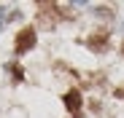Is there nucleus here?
Wrapping results in <instances>:
<instances>
[{
	"label": "nucleus",
	"mask_w": 124,
	"mask_h": 118,
	"mask_svg": "<svg viewBox=\"0 0 124 118\" xmlns=\"http://www.w3.org/2000/svg\"><path fill=\"white\" fill-rule=\"evenodd\" d=\"M38 19H40V22H43V27L46 30H51L54 27V22H57V19H70L73 13L70 11H65V8H62V6H57V3H38Z\"/></svg>",
	"instance_id": "f257e3e1"
},
{
	"label": "nucleus",
	"mask_w": 124,
	"mask_h": 118,
	"mask_svg": "<svg viewBox=\"0 0 124 118\" xmlns=\"http://www.w3.org/2000/svg\"><path fill=\"white\" fill-rule=\"evenodd\" d=\"M35 48V30L32 27H22L16 32V40H14V51L16 54H27Z\"/></svg>",
	"instance_id": "f03ea898"
},
{
	"label": "nucleus",
	"mask_w": 124,
	"mask_h": 118,
	"mask_svg": "<svg viewBox=\"0 0 124 118\" xmlns=\"http://www.w3.org/2000/svg\"><path fill=\"white\" fill-rule=\"evenodd\" d=\"M84 43H86V48H92L94 54H102V51H108L111 35H108V30H100V32H94V35H89Z\"/></svg>",
	"instance_id": "7ed1b4c3"
},
{
	"label": "nucleus",
	"mask_w": 124,
	"mask_h": 118,
	"mask_svg": "<svg viewBox=\"0 0 124 118\" xmlns=\"http://www.w3.org/2000/svg\"><path fill=\"white\" fill-rule=\"evenodd\" d=\"M62 99H65V107L76 115V118H81L78 113H81V105H84V97H81V91H76V89H70L65 97H62Z\"/></svg>",
	"instance_id": "20e7f679"
},
{
	"label": "nucleus",
	"mask_w": 124,
	"mask_h": 118,
	"mask_svg": "<svg viewBox=\"0 0 124 118\" xmlns=\"http://www.w3.org/2000/svg\"><path fill=\"white\" fill-rule=\"evenodd\" d=\"M8 70H11V75H14V81H16V83H19V81H24V70L19 67L16 62H11V65H8Z\"/></svg>",
	"instance_id": "39448f33"
},
{
	"label": "nucleus",
	"mask_w": 124,
	"mask_h": 118,
	"mask_svg": "<svg viewBox=\"0 0 124 118\" xmlns=\"http://www.w3.org/2000/svg\"><path fill=\"white\" fill-rule=\"evenodd\" d=\"M94 11H97V16H108V19L113 16V6H97Z\"/></svg>",
	"instance_id": "423d86ee"
},
{
	"label": "nucleus",
	"mask_w": 124,
	"mask_h": 118,
	"mask_svg": "<svg viewBox=\"0 0 124 118\" xmlns=\"http://www.w3.org/2000/svg\"><path fill=\"white\" fill-rule=\"evenodd\" d=\"M116 97H124V83H121V86L116 89Z\"/></svg>",
	"instance_id": "0eeeda50"
},
{
	"label": "nucleus",
	"mask_w": 124,
	"mask_h": 118,
	"mask_svg": "<svg viewBox=\"0 0 124 118\" xmlns=\"http://www.w3.org/2000/svg\"><path fill=\"white\" fill-rule=\"evenodd\" d=\"M0 19H3V8H0Z\"/></svg>",
	"instance_id": "6e6552de"
},
{
	"label": "nucleus",
	"mask_w": 124,
	"mask_h": 118,
	"mask_svg": "<svg viewBox=\"0 0 124 118\" xmlns=\"http://www.w3.org/2000/svg\"><path fill=\"white\" fill-rule=\"evenodd\" d=\"M121 54H124V43H121Z\"/></svg>",
	"instance_id": "1a4fd4ad"
}]
</instances>
